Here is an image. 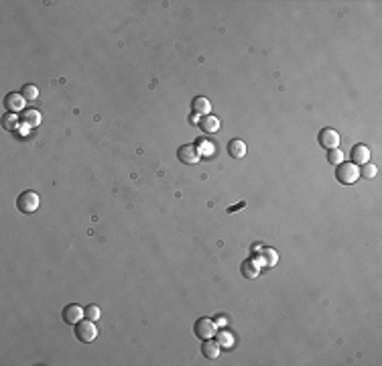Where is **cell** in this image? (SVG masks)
Here are the masks:
<instances>
[{"label": "cell", "instance_id": "obj_1", "mask_svg": "<svg viewBox=\"0 0 382 366\" xmlns=\"http://www.w3.org/2000/svg\"><path fill=\"white\" fill-rule=\"evenodd\" d=\"M336 177H338L340 183H344V185H352V183H356L358 177H360V167L354 163H340Z\"/></svg>", "mask_w": 382, "mask_h": 366}, {"label": "cell", "instance_id": "obj_2", "mask_svg": "<svg viewBox=\"0 0 382 366\" xmlns=\"http://www.w3.org/2000/svg\"><path fill=\"white\" fill-rule=\"evenodd\" d=\"M39 204H41V199L35 191H23L19 195V199H16V208H19L21 214H33V212H37L39 210Z\"/></svg>", "mask_w": 382, "mask_h": 366}, {"label": "cell", "instance_id": "obj_3", "mask_svg": "<svg viewBox=\"0 0 382 366\" xmlns=\"http://www.w3.org/2000/svg\"><path fill=\"white\" fill-rule=\"evenodd\" d=\"M75 338L84 344H92L98 338V328L92 320H81L79 324H75Z\"/></svg>", "mask_w": 382, "mask_h": 366}, {"label": "cell", "instance_id": "obj_4", "mask_svg": "<svg viewBox=\"0 0 382 366\" xmlns=\"http://www.w3.org/2000/svg\"><path fill=\"white\" fill-rule=\"evenodd\" d=\"M193 331H195V336L199 340H209V338H213L215 334H218V326H215V322L209 320V318H199L193 326Z\"/></svg>", "mask_w": 382, "mask_h": 366}, {"label": "cell", "instance_id": "obj_5", "mask_svg": "<svg viewBox=\"0 0 382 366\" xmlns=\"http://www.w3.org/2000/svg\"><path fill=\"white\" fill-rule=\"evenodd\" d=\"M61 315H63V322H65V324L75 326V324H79L81 320L86 318V309H81L77 303H69V305L63 307Z\"/></svg>", "mask_w": 382, "mask_h": 366}, {"label": "cell", "instance_id": "obj_6", "mask_svg": "<svg viewBox=\"0 0 382 366\" xmlns=\"http://www.w3.org/2000/svg\"><path fill=\"white\" fill-rule=\"evenodd\" d=\"M199 157H202V155H199L195 145H181L179 151H177V159L183 165H195L199 161Z\"/></svg>", "mask_w": 382, "mask_h": 366}, {"label": "cell", "instance_id": "obj_7", "mask_svg": "<svg viewBox=\"0 0 382 366\" xmlns=\"http://www.w3.org/2000/svg\"><path fill=\"white\" fill-rule=\"evenodd\" d=\"M319 145L323 148H327V151H331V148H338L340 146V135H338V130H334V128H323L319 132Z\"/></svg>", "mask_w": 382, "mask_h": 366}, {"label": "cell", "instance_id": "obj_8", "mask_svg": "<svg viewBox=\"0 0 382 366\" xmlns=\"http://www.w3.org/2000/svg\"><path fill=\"white\" fill-rule=\"evenodd\" d=\"M352 163L354 165L370 163V148L366 145H354V148H352Z\"/></svg>", "mask_w": 382, "mask_h": 366}, {"label": "cell", "instance_id": "obj_9", "mask_svg": "<svg viewBox=\"0 0 382 366\" xmlns=\"http://www.w3.org/2000/svg\"><path fill=\"white\" fill-rule=\"evenodd\" d=\"M240 271H242V277H244V279L252 281V279H256L258 273H260V264H258V260H254V258H246V260L242 262Z\"/></svg>", "mask_w": 382, "mask_h": 366}, {"label": "cell", "instance_id": "obj_10", "mask_svg": "<svg viewBox=\"0 0 382 366\" xmlns=\"http://www.w3.org/2000/svg\"><path fill=\"white\" fill-rule=\"evenodd\" d=\"M25 102H27V100L23 98V94H8L6 98H4V106L14 114V112H19V110H23L25 108Z\"/></svg>", "mask_w": 382, "mask_h": 366}, {"label": "cell", "instance_id": "obj_11", "mask_svg": "<svg viewBox=\"0 0 382 366\" xmlns=\"http://www.w3.org/2000/svg\"><path fill=\"white\" fill-rule=\"evenodd\" d=\"M199 128H202V130L206 132V135H213V132H218V130H220V118H218V116L208 114L206 118L199 120Z\"/></svg>", "mask_w": 382, "mask_h": 366}, {"label": "cell", "instance_id": "obj_12", "mask_svg": "<svg viewBox=\"0 0 382 366\" xmlns=\"http://www.w3.org/2000/svg\"><path fill=\"white\" fill-rule=\"evenodd\" d=\"M228 153H230L232 159H242L246 155V145H244V141H240V139L230 141L228 143Z\"/></svg>", "mask_w": 382, "mask_h": 366}, {"label": "cell", "instance_id": "obj_13", "mask_svg": "<svg viewBox=\"0 0 382 366\" xmlns=\"http://www.w3.org/2000/svg\"><path fill=\"white\" fill-rule=\"evenodd\" d=\"M202 354L209 360H215L220 356V344L218 342H213L211 338L209 340H204V346H202Z\"/></svg>", "mask_w": 382, "mask_h": 366}, {"label": "cell", "instance_id": "obj_14", "mask_svg": "<svg viewBox=\"0 0 382 366\" xmlns=\"http://www.w3.org/2000/svg\"><path fill=\"white\" fill-rule=\"evenodd\" d=\"M191 110H193V114H204V116H208L209 110H211V104H209L208 98L199 96V98H195L193 102H191Z\"/></svg>", "mask_w": 382, "mask_h": 366}, {"label": "cell", "instance_id": "obj_15", "mask_svg": "<svg viewBox=\"0 0 382 366\" xmlns=\"http://www.w3.org/2000/svg\"><path fill=\"white\" fill-rule=\"evenodd\" d=\"M277 260H278V256H277V253L273 251V248H264L262 258L258 260V264H260V267H262V264H264V267H275Z\"/></svg>", "mask_w": 382, "mask_h": 366}, {"label": "cell", "instance_id": "obj_16", "mask_svg": "<svg viewBox=\"0 0 382 366\" xmlns=\"http://www.w3.org/2000/svg\"><path fill=\"white\" fill-rule=\"evenodd\" d=\"M25 124L29 128H35L41 124V112L39 110H27L25 112Z\"/></svg>", "mask_w": 382, "mask_h": 366}, {"label": "cell", "instance_id": "obj_17", "mask_svg": "<svg viewBox=\"0 0 382 366\" xmlns=\"http://www.w3.org/2000/svg\"><path fill=\"white\" fill-rule=\"evenodd\" d=\"M21 94H23V98L27 100V102H35V100L39 98V90H37V86H33V84L23 86Z\"/></svg>", "mask_w": 382, "mask_h": 366}, {"label": "cell", "instance_id": "obj_18", "mask_svg": "<svg viewBox=\"0 0 382 366\" xmlns=\"http://www.w3.org/2000/svg\"><path fill=\"white\" fill-rule=\"evenodd\" d=\"M218 344H220V348L224 346V348H232V344H234V338H232V334L230 331H218Z\"/></svg>", "mask_w": 382, "mask_h": 366}, {"label": "cell", "instance_id": "obj_19", "mask_svg": "<svg viewBox=\"0 0 382 366\" xmlns=\"http://www.w3.org/2000/svg\"><path fill=\"white\" fill-rule=\"evenodd\" d=\"M327 161L331 165H340V163H344V153L340 151V148H331V151L327 153Z\"/></svg>", "mask_w": 382, "mask_h": 366}, {"label": "cell", "instance_id": "obj_20", "mask_svg": "<svg viewBox=\"0 0 382 366\" xmlns=\"http://www.w3.org/2000/svg\"><path fill=\"white\" fill-rule=\"evenodd\" d=\"M376 173H378V169H376V165H372V163H366V165H364V167L360 169V175L366 177V179L376 177Z\"/></svg>", "mask_w": 382, "mask_h": 366}, {"label": "cell", "instance_id": "obj_21", "mask_svg": "<svg viewBox=\"0 0 382 366\" xmlns=\"http://www.w3.org/2000/svg\"><path fill=\"white\" fill-rule=\"evenodd\" d=\"M100 315H102V313H100V307H98V305H94V303H92V305H88V307H86V318H88V320L98 322V320H100Z\"/></svg>", "mask_w": 382, "mask_h": 366}, {"label": "cell", "instance_id": "obj_22", "mask_svg": "<svg viewBox=\"0 0 382 366\" xmlns=\"http://www.w3.org/2000/svg\"><path fill=\"white\" fill-rule=\"evenodd\" d=\"M197 151H199V155H213V145L208 141H202L197 146Z\"/></svg>", "mask_w": 382, "mask_h": 366}, {"label": "cell", "instance_id": "obj_23", "mask_svg": "<svg viewBox=\"0 0 382 366\" xmlns=\"http://www.w3.org/2000/svg\"><path fill=\"white\" fill-rule=\"evenodd\" d=\"M16 124H19V120H16V114H6L4 116V128L6 130H14Z\"/></svg>", "mask_w": 382, "mask_h": 366}, {"label": "cell", "instance_id": "obj_24", "mask_svg": "<svg viewBox=\"0 0 382 366\" xmlns=\"http://www.w3.org/2000/svg\"><path fill=\"white\" fill-rule=\"evenodd\" d=\"M215 324H220V326H226V318H218V320H215Z\"/></svg>", "mask_w": 382, "mask_h": 366}]
</instances>
